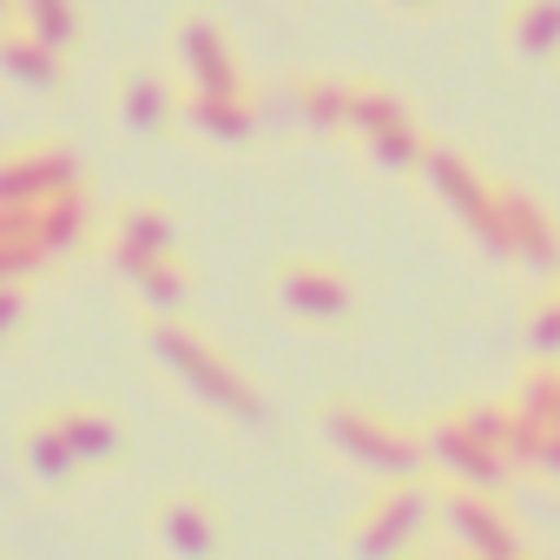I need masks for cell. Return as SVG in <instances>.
I'll list each match as a JSON object with an SVG mask.
<instances>
[{"label": "cell", "mask_w": 560, "mask_h": 560, "mask_svg": "<svg viewBox=\"0 0 560 560\" xmlns=\"http://www.w3.org/2000/svg\"><path fill=\"white\" fill-rule=\"evenodd\" d=\"M508 47L521 60H560V0H514L508 8Z\"/></svg>", "instance_id": "obj_1"}]
</instances>
